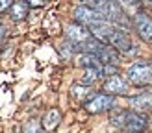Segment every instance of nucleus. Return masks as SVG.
<instances>
[{
    "instance_id": "obj_1",
    "label": "nucleus",
    "mask_w": 152,
    "mask_h": 133,
    "mask_svg": "<svg viewBox=\"0 0 152 133\" xmlns=\"http://www.w3.org/2000/svg\"><path fill=\"white\" fill-rule=\"evenodd\" d=\"M89 32H91V35H93L95 39H98L100 43L108 44L111 48H115L117 52H123V54H132V52H135L132 37L128 35L123 28L111 24L108 20H100V22L91 24Z\"/></svg>"
},
{
    "instance_id": "obj_2",
    "label": "nucleus",
    "mask_w": 152,
    "mask_h": 133,
    "mask_svg": "<svg viewBox=\"0 0 152 133\" xmlns=\"http://www.w3.org/2000/svg\"><path fill=\"white\" fill-rule=\"evenodd\" d=\"M110 124L124 133H141L148 126L145 113L134 109H115L110 116Z\"/></svg>"
},
{
    "instance_id": "obj_3",
    "label": "nucleus",
    "mask_w": 152,
    "mask_h": 133,
    "mask_svg": "<svg viewBox=\"0 0 152 133\" xmlns=\"http://www.w3.org/2000/svg\"><path fill=\"white\" fill-rule=\"evenodd\" d=\"M128 83L135 87H152V65L147 61H135L126 70Z\"/></svg>"
},
{
    "instance_id": "obj_4",
    "label": "nucleus",
    "mask_w": 152,
    "mask_h": 133,
    "mask_svg": "<svg viewBox=\"0 0 152 133\" xmlns=\"http://www.w3.org/2000/svg\"><path fill=\"white\" fill-rule=\"evenodd\" d=\"M132 28L145 43L152 44V17L145 11H137L132 15Z\"/></svg>"
},
{
    "instance_id": "obj_5",
    "label": "nucleus",
    "mask_w": 152,
    "mask_h": 133,
    "mask_svg": "<svg viewBox=\"0 0 152 133\" xmlns=\"http://www.w3.org/2000/svg\"><path fill=\"white\" fill-rule=\"evenodd\" d=\"M115 106V98L111 94H95L91 100L86 102V109L93 115H98V113H104V111H110Z\"/></svg>"
},
{
    "instance_id": "obj_6",
    "label": "nucleus",
    "mask_w": 152,
    "mask_h": 133,
    "mask_svg": "<svg viewBox=\"0 0 152 133\" xmlns=\"http://www.w3.org/2000/svg\"><path fill=\"white\" fill-rule=\"evenodd\" d=\"M74 19H76V22L78 24H82V26H91V24H95V22H100V20H106L100 13H98L96 9H93V7H89V6H76L74 7Z\"/></svg>"
},
{
    "instance_id": "obj_7",
    "label": "nucleus",
    "mask_w": 152,
    "mask_h": 133,
    "mask_svg": "<svg viewBox=\"0 0 152 133\" xmlns=\"http://www.w3.org/2000/svg\"><path fill=\"white\" fill-rule=\"evenodd\" d=\"M65 35H67V39L74 44H83L86 41H89L91 37H93L89 30H86V26L78 24V22H76V24H67L65 26Z\"/></svg>"
},
{
    "instance_id": "obj_8",
    "label": "nucleus",
    "mask_w": 152,
    "mask_h": 133,
    "mask_svg": "<svg viewBox=\"0 0 152 133\" xmlns=\"http://www.w3.org/2000/svg\"><path fill=\"white\" fill-rule=\"evenodd\" d=\"M128 80L123 78V76H119V74H115V76H110L108 80L104 81V91L106 94H111V96H115V94H126L128 93Z\"/></svg>"
},
{
    "instance_id": "obj_9",
    "label": "nucleus",
    "mask_w": 152,
    "mask_h": 133,
    "mask_svg": "<svg viewBox=\"0 0 152 133\" xmlns=\"http://www.w3.org/2000/svg\"><path fill=\"white\" fill-rule=\"evenodd\" d=\"M128 106L134 111H139V113H148L152 111V94H139V96H130L128 98Z\"/></svg>"
},
{
    "instance_id": "obj_10",
    "label": "nucleus",
    "mask_w": 152,
    "mask_h": 133,
    "mask_svg": "<svg viewBox=\"0 0 152 133\" xmlns=\"http://www.w3.org/2000/svg\"><path fill=\"white\" fill-rule=\"evenodd\" d=\"M78 65L83 66V69H95V70H100L102 76H104V63L93 54H82L78 57Z\"/></svg>"
},
{
    "instance_id": "obj_11",
    "label": "nucleus",
    "mask_w": 152,
    "mask_h": 133,
    "mask_svg": "<svg viewBox=\"0 0 152 133\" xmlns=\"http://www.w3.org/2000/svg\"><path fill=\"white\" fill-rule=\"evenodd\" d=\"M10 15L13 20H22L28 17V2L24 0H17V2H13L11 7H10Z\"/></svg>"
},
{
    "instance_id": "obj_12",
    "label": "nucleus",
    "mask_w": 152,
    "mask_h": 133,
    "mask_svg": "<svg viewBox=\"0 0 152 133\" xmlns=\"http://www.w3.org/2000/svg\"><path fill=\"white\" fill-rule=\"evenodd\" d=\"M59 120H61V113H59L58 109H50V111H47V115L43 118V128L45 129H54L59 124Z\"/></svg>"
},
{
    "instance_id": "obj_13",
    "label": "nucleus",
    "mask_w": 152,
    "mask_h": 133,
    "mask_svg": "<svg viewBox=\"0 0 152 133\" xmlns=\"http://www.w3.org/2000/svg\"><path fill=\"white\" fill-rule=\"evenodd\" d=\"M71 94H72L78 102H87V98H89V100L93 98V96H91V89H89L87 85H74V87L71 89Z\"/></svg>"
},
{
    "instance_id": "obj_14",
    "label": "nucleus",
    "mask_w": 152,
    "mask_h": 133,
    "mask_svg": "<svg viewBox=\"0 0 152 133\" xmlns=\"http://www.w3.org/2000/svg\"><path fill=\"white\" fill-rule=\"evenodd\" d=\"M102 76L100 70H95V69H83L82 72V83L83 85H89V83H95V81Z\"/></svg>"
},
{
    "instance_id": "obj_15",
    "label": "nucleus",
    "mask_w": 152,
    "mask_h": 133,
    "mask_svg": "<svg viewBox=\"0 0 152 133\" xmlns=\"http://www.w3.org/2000/svg\"><path fill=\"white\" fill-rule=\"evenodd\" d=\"M22 133H45L43 122H39L37 118H32V120H28L22 126Z\"/></svg>"
},
{
    "instance_id": "obj_16",
    "label": "nucleus",
    "mask_w": 152,
    "mask_h": 133,
    "mask_svg": "<svg viewBox=\"0 0 152 133\" xmlns=\"http://www.w3.org/2000/svg\"><path fill=\"white\" fill-rule=\"evenodd\" d=\"M78 2H82V6H89V7H93V9H96L98 13L102 15V11H104L106 2H108V0H78ZM102 17H104V15H102Z\"/></svg>"
},
{
    "instance_id": "obj_17",
    "label": "nucleus",
    "mask_w": 152,
    "mask_h": 133,
    "mask_svg": "<svg viewBox=\"0 0 152 133\" xmlns=\"http://www.w3.org/2000/svg\"><path fill=\"white\" fill-rule=\"evenodd\" d=\"M11 4H13V0H0V11H4V9H7V7H11Z\"/></svg>"
},
{
    "instance_id": "obj_18",
    "label": "nucleus",
    "mask_w": 152,
    "mask_h": 133,
    "mask_svg": "<svg viewBox=\"0 0 152 133\" xmlns=\"http://www.w3.org/2000/svg\"><path fill=\"white\" fill-rule=\"evenodd\" d=\"M26 2H28L30 6H43L45 0H26Z\"/></svg>"
},
{
    "instance_id": "obj_19",
    "label": "nucleus",
    "mask_w": 152,
    "mask_h": 133,
    "mask_svg": "<svg viewBox=\"0 0 152 133\" xmlns=\"http://www.w3.org/2000/svg\"><path fill=\"white\" fill-rule=\"evenodd\" d=\"M150 65H152V61H150Z\"/></svg>"
}]
</instances>
